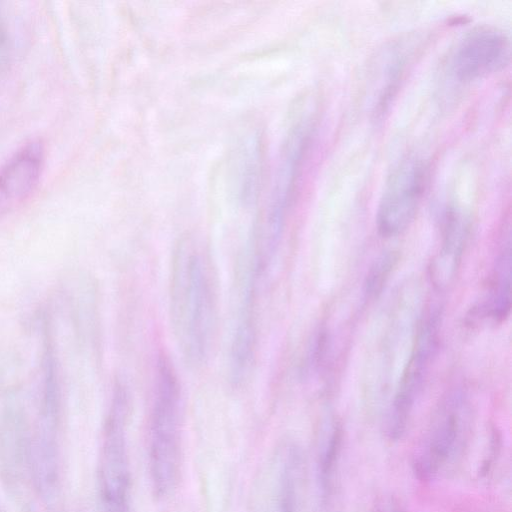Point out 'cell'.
I'll list each match as a JSON object with an SVG mask.
<instances>
[{
    "instance_id": "8",
    "label": "cell",
    "mask_w": 512,
    "mask_h": 512,
    "mask_svg": "<svg viewBox=\"0 0 512 512\" xmlns=\"http://www.w3.org/2000/svg\"><path fill=\"white\" fill-rule=\"evenodd\" d=\"M464 401L449 396L439 407L413 455V471L420 480H430L455 455L464 433Z\"/></svg>"
},
{
    "instance_id": "14",
    "label": "cell",
    "mask_w": 512,
    "mask_h": 512,
    "mask_svg": "<svg viewBox=\"0 0 512 512\" xmlns=\"http://www.w3.org/2000/svg\"><path fill=\"white\" fill-rule=\"evenodd\" d=\"M511 241L510 231L504 237L494 268L487 312L495 320H503L511 307Z\"/></svg>"
},
{
    "instance_id": "4",
    "label": "cell",
    "mask_w": 512,
    "mask_h": 512,
    "mask_svg": "<svg viewBox=\"0 0 512 512\" xmlns=\"http://www.w3.org/2000/svg\"><path fill=\"white\" fill-rule=\"evenodd\" d=\"M43 387L38 424L31 438L32 478L42 498L54 500L59 484V386L53 350H46L43 361Z\"/></svg>"
},
{
    "instance_id": "16",
    "label": "cell",
    "mask_w": 512,
    "mask_h": 512,
    "mask_svg": "<svg viewBox=\"0 0 512 512\" xmlns=\"http://www.w3.org/2000/svg\"><path fill=\"white\" fill-rule=\"evenodd\" d=\"M393 260L394 258L391 255H386L379 259L369 276L367 286L370 292L373 293L378 290L383 282V276L386 277L388 270L392 267Z\"/></svg>"
},
{
    "instance_id": "6",
    "label": "cell",
    "mask_w": 512,
    "mask_h": 512,
    "mask_svg": "<svg viewBox=\"0 0 512 512\" xmlns=\"http://www.w3.org/2000/svg\"><path fill=\"white\" fill-rule=\"evenodd\" d=\"M303 457L291 442L278 445L255 480L251 512H299Z\"/></svg>"
},
{
    "instance_id": "3",
    "label": "cell",
    "mask_w": 512,
    "mask_h": 512,
    "mask_svg": "<svg viewBox=\"0 0 512 512\" xmlns=\"http://www.w3.org/2000/svg\"><path fill=\"white\" fill-rule=\"evenodd\" d=\"M129 410L127 387L117 381L104 422L99 455L98 497L101 512H130Z\"/></svg>"
},
{
    "instance_id": "15",
    "label": "cell",
    "mask_w": 512,
    "mask_h": 512,
    "mask_svg": "<svg viewBox=\"0 0 512 512\" xmlns=\"http://www.w3.org/2000/svg\"><path fill=\"white\" fill-rule=\"evenodd\" d=\"M342 439V427L339 422L333 421L323 437L318 454V479L323 499H327L332 490Z\"/></svg>"
},
{
    "instance_id": "9",
    "label": "cell",
    "mask_w": 512,
    "mask_h": 512,
    "mask_svg": "<svg viewBox=\"0 0 512 512\" xmlns=\"http://www.w3.org/2000/svg\"><path fill=\"white\" fill-rule=\"evenodd\" d=\"M510 59L507 35L493 26L470 30L456 49L453 69L458 79L473 81L504 68Z\"/></svg>"
},
{
    "instance_id": "2",
    "label": "cell",
    "mask_w": 512,
    "mask_h": 512,
    "mask_svg": "<svg viewBox=\"0 0 512 512\" xmlns=\"http://www.w3.org/2000/svg\"><path fill=\"white\" fill-rule=\"evenodd\" d=\"M182 392L176 370L158 356L149 416L148 465L152 490L159 498L176 486L181 457Z\"/></svg>"
},
{
    "instance_id": "1",
    "label": "cell",
    "mask_w": 512,
    "mask_h": 512,
    "mask_svg": "<svg viewBox=\"0 0 512 512\" xmlns=\"http://www.w3.org/2000/svg\"><path fill=\"white\" fill-rule=\"evenodd\" d=\"M170 318L185 361L203 365L217 319V279L210 249L198 237L181 238L173 249L169 284Z\"/></svg>"
},
{
    "instance_id": "12",
    "label": "cell",
    "mask_w": 512,
    "mask_h": 512,
    "mask_svg": "<svg viewBox=\"0 0 512 512\" xmlns=\"http://www.w3.org/2000/svg\"><path fill=\"white\" fill-rule=\"evenodd\" d=\"M45 159L41 140L25 143L0 167V195L10 201L28 197L38 185Z\"/></svg>"
},
{
    "instance_id": "7",
    "label": "cell",
    "mask_w": 512,
    "mask_h": 512,
    "mask_svg": "<svg viewBox=\"0 0 512 512\" xmlns=\"http://www.w3.org/2000/svg\"><path fill=\"white\" fill-rule=\"evenodd\" d=\"M426 175L425 164L417 158H406L394 168L377 210V228L382 236L399 235L411 224L424 194Z\"/></svg>"
},
{
    "instance_id": "5",
    "label": "cell",
    "mask_w": 512,
    "mask_h": 512,
    "mask_svg": "<svg viewBox=\"0 0 512 512\" xmlns=\"http://www.w3.org/2000/svg\"><path fill=\"white\" fill-rule=\"evenodd\" d=\"M439 312L430 308L422 318L414 344L390 406L385 433L391 440L406 430L415 401L427 378L438 344Z\"/></svg>"
},
{
    "instance_id": "17",
    "label": "cell",
    "mask_w": 512,
    "mask_h": 512,
    "mask_svg": "<svg viewBox=\"0 0 512 512\" xmlns=\"http://www.w3.org/2000/svg\"><path fill=\"white\" fill-rule=\"evenodd\" d=\"M377 512H406L395 500H383L377 506Z\"/></svg>"
},
{
    "instance_id": "18",
    "label": "cell",
    "mask_w": 512,
    "mask_h": 512,
    "mask_svg": "<svg viewBox=\"0 0 512 512\" xmlns=\"http://www.w3.org/2000/svg\"><path fill=\"white\" fill-rule=\"evenodd\" d=\"M2 43H3V32H2V29L0 26V47L2 46Z\"/></svg>"
},
{
    "instance_id": "11",
    "label": "cell",
    "mask_w": 512,
    "mask_h": 512,
    "mask_svg": "<svg viewBox=\"0 0 512 512\" xmlns=\"http://www.w3.org/2000/svg\"><path fill=\"white\" fill-rule=\"evenodd\" d=\"M0 472L13 489L32 477L31 438L18 412H8L0 427Z\"/></svg>"
},
{
    "instance_id": "10",
    "label": "cell",
    "mask_w": 512,
    "mask_h": 512,
    "mask_svg": "<svg viewBox=\"0 0 512 512\" xmlns=\"http://www.w3.org/2000/svg\"><path fill=\"white\" fill-rule=\"evenodd\" d=\"M235 320L229 352V372L232 382L241 383L249 373L255 355V300L257 278L245 266L238 267Z\"/></svg>"
},
{
    "instance_id": "13",
    "label": "cell",
    "mask_w": 512,
    "mask_h": 512,
    "mask_svg": "<svg viewBox=\"0 0 512 512\" xmlns=\"http://www.w3.org/2000/svg\"><path fill=\"white\" fill-rule=\"evenodd\" d=\"M467 234L466 216L456 208H450L444 219L441 247L429 268L430 278L436 289L444 290L453 282L461 262Z\"/></svg>"
}]
</instances>
